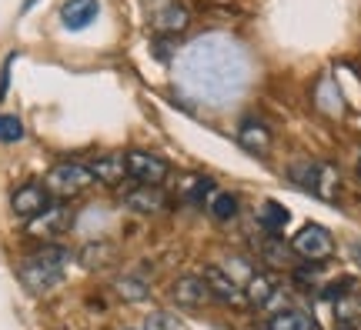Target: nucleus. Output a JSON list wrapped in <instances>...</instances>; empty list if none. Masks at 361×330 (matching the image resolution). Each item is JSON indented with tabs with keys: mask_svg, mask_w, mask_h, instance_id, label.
Returning <instances> with one entry per match:
<instances>
[{
	"mask_svg": "<svg viewBox=\"0 0 361 330\" xmlns=\"http://www.w3.org/2000/svg\"><path fill=\"white\" fill-rule=\"evenodd\" d=\"M261 254L268 257V264H274V267L288 264V247H284V241L278 234H268V241L261 243Z\"/></svg>",
	"mask_w": 361,
	"mask_h": 330,
	"instance_id": "nucleus-24",
	"label": "nucleus"
},
{
	"mask_svg": "<svg viewBox=\"0 0 361 330\" xmlns=\"http://www.w3.org/2000/svg\"><path fill=\"white\" fill-rule=\"evenodd\" d=\"M171 297H174V304L184 307V310H194V307H201L211 297L207 291V284L201 277H191V274H184V277L174 280V287H171Z\"/></svg>",
	"mask_w": 361,
	"mask_h": 330,
	"instance_id": "nucleus-13",
	"label": "nucleus"
},
{
	"mask_svg": "<svg viewBox=\"0 0 361 330\" xmlns=\"http://www.w3.org/2000/svg\"><path fill=\"white\" fill-rule=\"evenodd\" d=\"M207 210H211V217L214 220H231V217H238V197L234 193H224V191H218L214 197H211V203H207Z\"/></svg>",
	"mask_w": 361,
	"mask_h": 330,
	"instance_id": "nucleus-21",
	"label": "nucleus"
},
{
	"mask_svg": "<svg viewBox=\"0 0 361 330\" xmlns=\"http://www.w3.org/2000/svg\"><path fill=\"white\" fill-rule=\"evenodd\" d=\"M24 140V120L17 114H0V144H17Z\"/></svg>",
	"mask_w": 361,
	"mask_h": 330,
	"instance_id": "nucleus-22",
	"label": "nucleus"
},
{
	"mask_svg": "<svg viewBox=\"0 0 361 330\" xmlns=\"http://www.w3.org/2000/svg\"><path fill=\"white\" fill-rule=\"evenodd\" d=\"M71 224V210H67V203H51L47 210H40L37 217H30L27 220V234L30 237H40V241H54V237H61Z\"/></svg>",
	"mask_w": 361,
	"mask_h": 330,
	"instance_id": "nucleus-7",
	"label": "nucleus"
},
{
	"mask_svg": "<svg viewBox=\"0 0 361 330\" xmlns=\"http://www.w3.org/2000/svg\"><path fill=\"white\" fill-rule=\"evenodd\" d=\"M288 220H291V214H288V207L278 201H264L258 207V224L268 234H281L284 227H288Z\"/></svg>",
	"mask_w": 361,
	"mask_h": 330,
	"instance_id": "nucleus-18",
	"label": "nucleus"
},
{
	"mask_svg": "<svg viewBox=\"0 0 361 330\" xmlns=\"http://www.w3.org/2000/svg\"><path fill=\"white\" fill-rule=\"evenodd\" d=\"M178 74L180 84L191 90L197 101L221 103L234 94H241V87L247 84V57L238 40L214 34V37L194 40L184 51Z\"/></svg>",
	"mask_w": 361,
	"mask_h": 330,
	"instance_id": "nucleus-1",
	"label": "nucleus"
},
{
	"mask_svg": "<svg viewBox=\"0 0 361 330\" xmlns=\"http://www.w3.org/2000/svg\"><path fill=\"white\" fill-rule=\"evenodd\" d=\"M101 17V0H67L61 7V24L67 30H84Z\"/></svg>",
	"mask_w": 361,
	"mask_h": 330,
	"instance_id": "nucleus-12",
	"label": "nucleus"
},
{
	"mask_svg": "<svg viewBox=\"0 0 361 330\" xmlns=\"http://www.w3.org/2000/svg\"><path fill=\"white\" fill-rule=\"evenodd\" d=\"M358 174H361V157H358Z\"/></svg>",
	"mask_w": 361,
	"mask_h": 330,
	"instance_id": "nucleus-28",
	"label": "nucleus"
},
{
	"mask_svg": "<svg viewBox=\"0 0 361 330\" xmlns=\"http://www.w3.org/2000/svg\"><path fill=\"white\" fill-rule=\"evenodd\" d=\"M291 250H295L298 257H305L308 264H324L328 257L335 254V241H331V234H328L322 224H305V227L295 234Z\"/></svg>",
	"mask_w": 361,
	"mask_h": 330,
	"instance_id": "nucleus-6",
	"label": "nucleus"
},
{
	"mask_svg": "<svg viewBox=\"0 0 361 330\" xmlns=\"http://www.w3.org/2000/svg\"><path fill=\"white\" fill-rule=\"evenodd\" d=\"M114 291L121 300H128V304H141V300H147L151 297V284L144 277H137V274H124V277L114 280Z\"/></svg>",
	"mask_w": 361,
	"mask_h": 330,
	"instance_id": "nucleus-17",
	"label": "nucleus"
},
{
	"mask_svg": "<svg viewBox=\"0 0 361 330\" xmlns=\"http://www.w3.org/2000/svg\"><path fill=\"white\" fill-rule=\"evenodd\" d=\"M241 291H245L247 304L268 307L271 300H274V293H278V280H274V274H268V270H255V274L247 277V284H241Z\"/></svg>",
	"mask_w": 361,
	"mask_h": 330,
	"instance_id": "nucleus-16",
	"label": "nucleus"
},
{
	"mask_svg": "<svg viewBox=\"0 0 361 330\" xmlns=\"http://www.w3.org/2000/svg\"><path fill=\"white\" fill-rule=\"evenodd\" d=\"M144 330H188L178 320V314H168V310H157L151 317L144 320Z\"/></svg>",
	"mask_w": 361,
	"mask_h": 330,
	"instance_id": "nucleus-25",
	"label": "nucleus"
},
{
	"mask_svg": "<svg viewBox=\"0 0 361 330\" xmlns=\"http://www.w3.org/2000/svg\"><path fill=\"white\" fill-rule=\"evenodd\" d=\"M207 193H214V184H211L207 177H191L188 184H184V193H180V197H184L188 203H204Z\"/></svg>",
	"mask_w": 361,
	"mask_h": 330,
	"instance_id": "nucleus-23",
	"label": "nucleus"
},
{
	"mask_svg": "<svg viewBox=\"0 0 361 330\" xmlns=\"http://www.w3.org/2000/svg\"><path fill=\"white\" fill-rule=\"evenodd\" d=\"M90 177L107 184V187H114L121 180L128 177V164H124V153H101V157H94L87 164Z\"/></svg>",
	"mask_w": 361,
	"mask_h": 330,
	"instance_id": "nucleus-15",
	"label": "nucleus"
},
{
	"mask_svg": "<svg viewBox=\"0 0 361 330\" xmlns=\"http://www.w3.org/2000/svg\"><path fill=\"white\" fill-rule=\"evenodd\" d=\"M67 260H71V250L61 247V243H44L40 250L27 257L20 270H17V277L20 284L27 287V293H51L61 280H64V270H67Z\"/></svg>",
	"mask_w": 361,
	"mask_h": 330,
	"instance_id": "nucleus-2",
	"label": "nucleus"
},
{
	"mask_svg": "<svg viewBox=\"0 0 361 330\" xmlns=\"http://www.w3.org/2000/svg\"><path fill=\"white\" fill-rule=\"evenodd\" d=\"M47 207H51V193H47L44 184H24V187H17L11 197V210L17 217H24V220L37 217L40 210H47Z\"/></svg>",
	"mask_w": 361,
	"mask_h": 330,
	"instance_id": "nucleus-9",
	"label": "nucleus"
},
{
	"mask_svg": "<svg viewBox=\"0 0 361 330\" xmlns=\"http://www.w3.org/2000/svg\"><path fill=\"white\" fill-rule=\"evenodd\" d=\"M238 144L245 147L247 153H264L271 151V130L264 120H258V117H245L241 120V127H238Z\"/></svg>",
	"mask_w": 361,
	"mask_h": 330,
	"instance_id": "nucleus-14",
	"label": "nucleus"
},
{
	"mask_svg": "<svg viewBox=\"0 0 361 330\" xmlns=\"http://www.w3.org/2000/svg\"><path fill=\"white\" fill-rule=\"evenodd\" d=\"M124 164H128V177L144 184V187H161L171 177V164L151 151H128Z\"/></svg>",
	"mask_w": 361,
	"mask_h": 330,
	"instance_id": "nucleus-5",
	"label": "nucleus"
},
{
	"mask_svg": "<svg viewBox=\"0 0 361 330\" xmlns=\"http://www.w3.org/2000/svg\"><path fill=\"white\" fill-rule=\"evenodd\" d=\"M94 184V177H90L87 164H78V160H64V164H57L47 170V177H44V187H47V193L51 197H57V201H71V197H78V193H84Z\"/></svg>",
	"mask_w": 361,
	"mask_h": 330,
	"instance_id": "nucleus-4",
	"label": "nucleus"
},
{
	"mask_svg": "<svg viewBox=\"0 0 361 330\" xmlns=\"http://www.w3.org/2000/svg\"><path fill=\"white\" fill-rule=\"evenodd\" d=\"M351 257H355V264L361 267V243H355V247H351Z\"/></svg>",
	"mask_w": 361,
	"mask_h": 330,
	"instance_id": "nucleus-26",
	"label": "nucleus"
},
{
	"mask_svg": "<svg viewBox=\"0 0 361 330\" xmlns=\"http://www.w3.org/2000/svg\"><path fill=\"white\" fill-rule=\"evenodd\" d=\"M188 24H191V11L184 4H178V0H161L154 11H151V27H154L157 34L174 37L180 30H188Z\"/></svg>",
	"mask_w": 361,
	"mask_h": 330,
	"instance_id": "nucleus-8",
	"label": "nucleus"
},
{
	"mask_svg": "<svg viewBox=\"0 0 361 330\" xmlns=\"http://www.w3.org/2000/svg\"><path fill=\"white\" fill-rule=\"evenodd\" d=\"M268 330H314V320H311L305 310H295V307H288V310H278V314H271Z\"/></svg>",
	"mask_w": 361,
	"mask_h": 330,
	"instance_id": "nucleus-19",
	"label": "nucleus"
},
{
	"mask_svg": "<svg viewBox=\"0 0 361 330\" xmlns=\"http://www.w3.org/2000/svg\"><path fill=\"white\" fill-rule=\"evenodd\" d=\"M201 280L207 284L211 297H218L221 304H241V300H245V291H241V284H238L231 274H224L221 267L207 264L204 274H201Z\"/></svg>",
	"mask_w": 361,
	"mask_h": 330,
	"instance_id": "nucleus-10",
	"label": "nucleus"
},
{
	"mask_svg": "<svg viewBox=\"0 0 361 330\" xmlns=\"http://www.w3.org/2000/svg\"><path fill=\"white\" fill-rule=\"evenodd\" d=\"M124 207L134 210V214H161V210H168V193L161 191V187L137 184L134 191L124 193Z\"/></svg>",
	"mask_w": 361,
	"mask_h": 330,
	"instance_id": "nucleus-11",
	"label": "nucleus"
},
{
	"mask_svg": "<svg viewBox=\"0 0 361 330\" xmlns=\"http://www.w3.org/2000/svg\"><path fill=\"white\" fill-rule=\"evenodd\" d=\"M291 184H298L301 191L314 193L322 201H338L341 197V177L331 164H322V160H301V164L291 167Z\"/></svg>",
	"mask_w": 361,
	"mask_h": 330,
	"instance_id": "nucleus-3",
	"label": "nucleus"
},
{
	"mask_svg": "<svg viewBox=\"0 0 361 330\" xmlns=\"http://www.w3.org/2000/svg\"><path fill=\"white\" fill-rule=\"evenodd\" d=\"M338 330H358V327H338Z\"/></svg>",
	"mask_w": 361,
	"mask_h": 330,
	"instance_id": "nucleus-27",
	"label": "nucleus"
},
{
	"mask_svg": "<svg viewBox=\"0 0 361 330\" xmlns=\"http://www.w3.org/2000/svg\"><path fill=\"white\" fill-rule=\"evenodd\" d=\"M114 260V243L107 241H97V243H87L84 250H80V264L87 267V270H101Z\"/></svg>",
	"mask_w": 361,
	"mask_h": 330,
	"instance_id": "nucleus-20",
	"label": "nucleus"
}]
</instances>
